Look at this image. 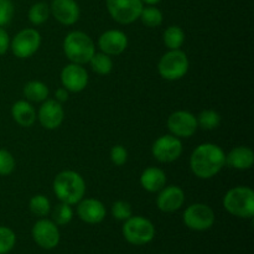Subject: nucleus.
<instances>
[{
  "label": "nucleus",
  "mask_w": 254,
  "mask_h": 254,
  "mask_svg": "<svg viewBox=\"0 0 254 254\" xmlns=\"http://www.w3.org/2000/svg\"><path fill=\"white\" fill-rule=\"evenodd\" d=\"M226 165V154L212 143L200 144L190 158L191 171L198 179H211L217 175Z\"/></svg>",
  "instance_id": "obj_1"
},
{
  "label": "nucleus",
  "mask_w": 254,
  "mask_h": 254,
  "mask_svg": "<svg viewBox=\"0 0 254 254\" xmlns=\"http://www.w3.org/2000/svg\"><path fill=\"white\" fill-rule=\"evenodd\" d=\"M54 192L61 202L76 205L83 198L86 183L76 171H62L54 180Z\"/></svg>",
  "instance_id": "obj_2"
},
{
  "label": "nucleus",
  "mask_w": 254,
  "mask_h": 254,
  "mask_svg": "<svg viewBox=\"0 0 254 254\" xmlns=\"http://www.w3.org/2000/svg\"><path fill=\"white\" fill-rule=\"evenodd\" d=\"M64 51L72 64H84L96 54V46L91 37L82 31H72L64 37Z\"/></svg>",
  "instance_id": "obj_3"
},
{
  "label": "nucleus",
  "mask_w": 254,
  "mask_h": 254,
  "mask_svg": "<svg viewBox=\"0 0 254 254\" xmlns=\"http://www.w3.org/2000/svg\"><path fill=\"white\" fill-rule=\"evenodd\" d=\"M223 207L236 217L252 218L254 216V191L247 186L231 189L223 197Z\"/></svg>",
  "instance_id": "obj_4"
},
{
  "label": "nucleus",
  "mask_w": 254,
  "mask_h": 254,
  "mask_svg": "<svg viewBox=\"0 0 254 254\" xmlns=\"http://www.w3.org/2000/svg\"><path fill=\"white\" fill-rule=\"evenodd\" d=\"M123 236L130 245L144 246L155 237V227L148 218L131 216L123 225Z\"/></svg>",
  "instance_id": "obj_5"
},
{
  "label": "nucleus",
  "mask_w": 254,
  "mask_h": 254,
  "mask_svg": "<svg viewBox=\"0 0 254 254\" xmlns=\"http://www.w3.org/2000/svg\"><path fill=\"white\" fill-rule=\"evenodd\" d=\"M189 59L185 52L179 50H170L160 59L158 64L159 74L168 81H178L183 78L189 71Z\"/></svg>",
  "instance_id": "obj_6"
},
{
  "label": "nucleus",
  "mask_w": 254,
  "mask_h": 254,
  "mask_svg": "<svg viewBox=\"0 0 254 254\" xmlns=\"http://www.w3.org/2000/svg\"><path fill=\"white\" fill-rule=\"evenodd\" d=\"M109 15L122 25H128L139 19L144 4L141 0H106Z\"/></svg>",
  "instance_id": "obj_7"
},
{
  "label": "nucleus",
  "mask_w": 254,
  "mask_h": 254,
  "mask_svg": "<svg viewBox=\"0 0 254 254\" xmlns=\"http://www.w3.org/2000/svg\"><path fill=\"white\" fill-rule=\"evenodd\" d=\"M183 220L190 230L206 231L215 223V212L205 203H193L186 208Z\"/></svg>",
  "instance_id": "obj_8"
},
{
  "label": "nucleus",
  "mask_w": 254,
  "mask_h": 254,
  "mask_svg": "<svg viewBox=\"0 0 254 254\" xmlns=\"http://www.w3.org/2000/svg\"><path fill=\"white\" fill-rule=\"evenodd\" d=\"M41 45V35L35 29H25L17 32L11 41V51L19 59L31 57Z\"/></svg>",
  "instance_id": "obj_9"
},
{
  "label": "nucleus",
  "mask_w": 254,
  "mask_h": 254,
  "mask_svg": "<svg viewBox=\"0 0 254 254\" xmlns=\"http://www.w3.org/2000/svg\"><path fill=\"white\" fill-rule=\"evenodd\" d=\"M151 153L160 163H171L180 158L183 153V143L178 136L166 134L156 139L151 148Z\"/></svg>",
  "instance_id": "obj_10"
},
{
  "label": "nucleus",
  "mask_w": 254,
  "mask_h": 254,
  "mask_svg": "<svg viewBox=\"0 0 254 254\" xmlns=\"http://www.w3.org/2000/svg\"><path fill=\"white\" fill-rule=\"evenodd\" d=\"M168 128L170 133L178 138H190L198 128L197 119L190 112H174L168 118Z\"/></svg>",
  "instance_id": "obj_11"
},
{
  "label": "nucleus",
  "mask_w": 254,
  "mask_h": 254,
  "mask_svg": "<svg viewBox=\"0 0 254 254\" xmlns=\"http://www.w3.org/2000/svg\"><path fill=\"white\" fill-rule=\"evenodd\" d=\"M31 233L35 243L44 250H52L60 243V231L54 221L46 218L37 221Z\"/></svg>",
  "instance_id": "obj_12"
},
{
  "label": "nucleus",
  "mask_w": 254,
  "mask_h": 254,
  "mask_svg": "<svg viewBox=\"0 0 254 254\" xmlns=\"http://www.w3.org/2000/svg\"><path fill=\"white\" fill-rule=\"evenodd\" d=\"M61 82L64 88L77 93L83 91L88 84V73L82 64H69L61 71Z\"/></svg>",
  "instance_id": "obj_13"
},
{
  "label": "nucleus",
  "mask_w": 254,
  "mask_h": 254,
  "mask_svg": "<svg viewBox=\"0 0 254 254\" xmlns=\"http://www.w3.org/2000/svg\"><path fill=\"white\" fill-rule=\"evenodd\" d=\"M37 118L45 129L52 130L59 128L64 118V107L56 99H46L40 107Z\"/></svg>",
  "instance_id": "obj_14"
},
{
  "label": "nucleus",
  "mask_w": 254,
  "mask_h": 254,
  "mask_svg": "<svg viewBox=\"0 0 254 254\" xmlns=\"http://www.w3.org/2000/svg\"><path fill=\"white\" fill-rule=\"evenodd\" d=\"M98 46L108 56H117L126 51L128 37L121 30H108L99 36Z\"/></svg>",
  "instance_id": "obj_15"
},
{
  "label": "nucleus",
  "mask_w": 254,
  "mask_h": 254,
  "mask_svg": "<svg viewBox=\"0 0 254 254\" xmlns=\"http://www.w3.org/2000/svg\"><path fill=\"white\" fill-rule=\"evenodd\" d=\"M184 202H185V192L183 189L175 185L161 189L160 193L156 198V205H158L159 210L166 213L180 210Z\"/></svg>",
  "instance_id": "obj_16"
},
{
  "label": "nucleus",
  "mask_w": 254,
  "mask_h": 254,
  "mask_svg": "<svg viewBox=\"0 0 254 254\" xmlns=\"http://www.w3.org/2000/svg\"><path fill=\"white\" fill-rule=\"evenodd\" d=\"M50 12L62 25H73L79 19V6L76 0H52Z\"/></svg>",
  "instance_id": "obj_17"
},
{
  "label": "nucleus",
  "mask_w": 254,
  "mask_h": 254,
  "mask_svg": "<svg viewBox=\"0 0 254 254\" xmlns=\"http://www.w3.org/2000/svg\"><path fill=\"white\" fill-rule=\"evenodd\" d=\"M106 207L101 201L96 198H86L78 202L77 207V215L83 222L89 225H97L101 223L106 217Z\"/></svg>",
  "instance_id": "obj_18"
},
{
  "label": "nucleus",
  "mask_w": 254,
  "mask_h": 254,
  "mask_svg": "<svg viewBox=\"0 0 254 254\" xmlns=\"http://www.w3.org/2000/svg\"><path fill=\"white\" fill-rule=\"evenodd\" d=\"M254 163V153L247 146H236L226 155V165L237 170H248Z\"/></svg>",
  "instance_id": "obj_19"
},
{
  "label": "nucleus",
  "mask_w": 254,
  "mask_h": 254,
  "mask_svg": "<svg viewBox=\"0 0 254 254\" xmlns=\"http://www.w3.org/2000/svg\"><path fill=\"white\" fill-rule=\"evenodd\" d=\"M166 175L161 169L150 166L141 173L140 185L144 190L149 192H158L161 189L165 188Z\"/></svg>",
  "instance_id": "obj_20"
},
{
  "label": "nucleus",
  "mask_w": 254,
  "mask_h": 254,
  "mask_svg": "<svg viewBox=\"0 0 254 254\" xmlns=\"http://www.w3.org/2000/svg\"><path fill=\"white\" fill-rule=\"evenodd\" d=\"M12 119L21 127H31L36 121V112L34 107L26 101H17L12 104Z\"/></svg>",
  "instance_id": "obj_21"
},
{
  "label": "nucleus",
  "mask_w": 254,
  "mask_h": 254,
  "mask_svg": "<svg viewBox=\"0 0 254 254\" xmlns=\"http://www.w3.org/2000/svg\"><path fill=\"white\" fill-rule=\"evenodd\" d=\"M24 96L31 102H44L49 97V87L40 81H30L24 86Z\"/></svg>",
  "instance_id": "obj_22"
},
{
  "label": "nucleus",
  "mask_w": 254,
  "mask_h": 254,
  "mask_svg": "<svg viewBox=\"0 0 254 254\" xmlns=\"http://www.w3.org/2000/svg\"><path fill=\"white\" fill-rule=\"evenodd\" d=\"M163 39L169 50H179L185 42V32L180 26H169L164 32Z\"/></svg>",
  "instance_id": "obj_23"
},
{
  "label": "nucleus",
  "mask_w": 254,
  "mask_h": 254,
  "mask_svg": "<svg viewBox=\"0 0 254 254\" xmlns=\"http://www.w3.org/2000/svg\"><path fill=\"white\" fill-rule=\"evenodd\" d=\"M89 64H91L92 69L101 76L109 74L113 69V61H112L111 56L103 54V52L94 54L93 57L89 60Z\"/></svg>",
  "instance_id": "obj_24"
},
{
  "label": "nucleus",
  "mask_w": 254,
  "mask_h": 254,
  "mask_svg": "<svg viewBox=\"0 0 254 254\" xmlns=\"http://www.w3.org/2000/svg\"><path fill=\"white\" fill-rule=\"evenodd\" d=\"M139 19L146 27H158L163 22V12L154 5L143 7Z\"/></svg>",
  "instance_id": "obj_25"
},
{
  "label": "nucleus",
  "mask_w": 254,
  "mask_h": 254,
  "mask_svg": "<svg viewBox=\"0 0 254 254\" xmlns=\"http://www.w3.org/2000/svg\"><path fill=\"white\" fill-rule=\"evenodd\" d=\"M50 16V6L46 2H36L29 10V20L32 25H42Z\"/></svg>",
  "instance_id": "obj_26"
},
{
  "label": "nucleus",
  "mask_w": 254,
  "mask_h": 254,
  "mask_svg": "<svg viewBox=\"0 0 254 254\" xmlns=\"http://www.w3.org/2000/svg\"><path fill=\"white\" fill-rule=\"evenodd\" d=\"M196 119H197V126L205 130H213V129L218 128L221 123L220 114L215 111H211V109L201 112Z\"/></svg>",
  "instance_id": "obj_27"
},
{
  "label": "nucleus",
  "mask_w": 254,
  "mask_h": 254,
  "mask_svg": "<svg viewBox=\"0 0 254 254\" xmlns=\"http://www.w3.org/2000/svg\"><path fill=\"white\" fill-rule=\"evenodd\" d=\"M29 207L32 215L37 216V217H45L51 211V205H50L49 198L44 195H36L31 197Z\"/></svg>",
  "instance_id": "obj_28"
},
{
  "label": "nucleus",
  "mask_w": 254,
  "mask_h": 254,
  "mask_svg": "<svg viewBox=\"0 0 254 254\" xmlns=\"http://www.w3.org/2000/svg\"><path fill=\"white\" fill-rule=\"evenodd\" d=\"M73 217V210L68 203L61 202L52 211V221L59 226H66Z\"/></svg>",
  "instance_id": "obj_29"
},
{
  "label": "nucleus",
  "mask_w": 254,
  "mask_h": 254,
  "mask_svg": "<svg viewBox=\"0 0 254 254\" xmlns=\"http://www.w3.org/2000/svg\"><path fill=\"white\" fill-rule=\"evenodd\" d=\"M16 243V236L9 227L0 226V254H6L14 248Z\"/></svg>",
  "instance_id": "obj_30"
},
{
  "label": "nucleus",
  "mask_w": 254,
  "mask_h": 254,
  "mask_svg": "<svg viewBox=\"0 0 254 254\" xmlns=\"http://www.w3.org/2000/svg\"><path fill=\"white\" fill-rule=\"evenodd\" d=\"M112 215L116 220L126 221L129 217H131L133 211H131V206L129 202L126 201H116L112 206Z\"/></svg>",
  "instance_id": "obj_31"
},
{
  "label": "nucleus",
  "mask_w": 254,
  "mask_h": 254,
  "mask_svg": "<svg viewBox=\"0 0 254 254\" xmlns=\"http://www.w3.org/2000/svg\"><path fill=\"white\" fill-rule=\"evenodd\" d=\"M15 159L5 149H0V176H6L14 171Z\"/></svg>",
  "instance_id": "obj_32"
},
{
  "label": "nucleus",
  "mask_w": 254,
  "mask_h": 254,
  "mask_svg": "<svg viewBox=\"0 0 254 254\" xmlns=\"http://www.w3.org/2000/svg\"><path fill=\"white\" fill-rule=\"evenodd\" d=\"M14 16V5L11 0H0V27L11 21Z\"/></svg>",
  "instance_id": "obj_33"
},
{
  "label": "nucleus",
  "mask_w": 254,
  "mask_h": 254,
  "mask_svg": "<svg viewBox=\"0 0 254 254\" xmlns=\"http://www.w3.org/2000/svg\"><path fill=\"white\" fill-rule=\"evenodd\" d=\"M111 160L114 165L122 166L128 160V151L123 145H116L111 150Z\"/></svg>",
  "instance_id": "obj_34"
},
{
  "label": "nucleus",
  "mask_w": 254,
  "mask_h": 254,
  "mask_svg": "<svg viewBox=\"0 0 254 254\" xmlns=\"http://www.w3.org/2000/svg\"><path fill=\"white\" fill-rule=\"evenodd\" d=\"M10 47V39L9 34L6 32V30H4L2 27H0V55L6 54V51Z\"/></svg>",
  "instance_id": "obj_35"
},
{
  "label": "nucleus",
  "mask_w": 254,
  "mask_h": 254,
  "mask_svg": "<svg viewBox=\"0 0 254 254\" xmlns=\"http://www.w3.org/2000/svg\"><path fill=\"white\" fill-rule=\"evenodd\" d=\"M55 97H56V101L60 102V103L61 102H66L68 99V91L66 88H64V87H61V88H59L55 92Z\"/></svg>",
  "instance_id": "obj_36"
},
{
  "label": "nucleus",
  "mask_w": 254,
  "mask_h": 254,
  "mask_svg": "<svg viewBox=\"0 0 254 254\" xmlns=\"http://www.w3.org/2000/svg\"><path fill=\"white\" fill-rule=\"evenodd\" d=\"M159 1H161V0H141V2H145V4H148V5H155V4H158Z\"/></svg>",
  "instance_id": "obj_37"
}]
</instances>
